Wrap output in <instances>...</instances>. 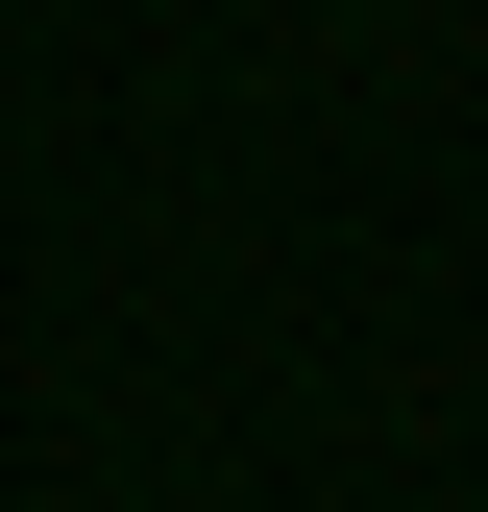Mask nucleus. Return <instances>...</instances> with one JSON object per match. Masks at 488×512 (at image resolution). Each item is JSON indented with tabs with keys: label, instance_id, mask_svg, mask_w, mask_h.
I'll use <instances>...</instances> for the list:
<instances>
[]
</instances>
